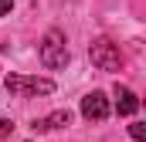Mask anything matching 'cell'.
<instances>
[{
	"label": "cell",
	"mask_w": 146,
	"mask_h": 142,
	"mask_svg": "<svg viewBox=\"0 0 146 142\" xmlns=\"http://www.w3.org/2000/svg\"><path fill=\"white\" fill-rule=\"evenodd\" d=\"M41 61L44 68H65L68 64V47H65V34L61 31H48L41 41Z\"/></svg>",
	"instance_id": "1"
},
{
	"label": "cell",
	"mask_w": 146,
	"mask_h": 142,
	"mask_svg": "<svg viewBox=\"0 0 146 142\" xmlns=\"http://www.w3.org/2000/svg\"><path fill=\"white\" fill-rule=\"evenodd\" d=\"M7 91L10 95H51L54 81L51 78H24V74H7Z\"/></svg>",
	"instance_id": "2"
},
{
	"label": "cell",
	"mask_w": 146,
	"mask_h": 142,
	"mask_svg": "<svg viewBox=\"0 0 146 142\" xmlns=\"http://www.w3.org/2000/svg\"><path fill=\"white\" fill-rule=\"evenodd\" d=\"M88 58H92V64L99 71H119L122 68V54H119V47L112 41H95L88 47Z\"/></svg>",
	"instance_id": "3"
},
{
	"label": "cell",
	"mask_w": 146,
	"mask_h": 142,
	"mask_svg": "<svg viewBox=\"0 0 146 142\" xmlns=\"http://www.w3.org/2000/svg\"><path fill=\"white\" fill-rule=\"evenodd\" d=\"M82 115H85L88 122H106V118H109V98H106L102 91H88V95L82 98Z\"/></svg>",
	"instance_id": "4"
},
{
	"label": "cell",
	"mask_w": 146,
	"mask_h": 142,
	"mask_svg": "<svg viewBox=\"0 0 146 142\" xmlns=\"http://www.w3.org/2000/svg\"><path fill=\"white\" fill-rule=\"evenodd\" d=\"M68 122H72V112H68V108H58V112H51L48 118L34 122V132H48V129H61V125H68Z\"/></svg>",
	"instance_id": "5"
},
{
	"label": "cell",
	"mask_w": 146,
	"mask_h": 142,
	"mask_svg": "<svg viewBox=\"0 0 146 142\" xmlns=\"http://www.w3.org/2000/svg\"><path fill=\"white\" fill-rule=\"evenodd\" d=\"M139 108V98L129 91V88H115V112L119 115H133Z\"/></svg>",
	"instance_id": "6"
},
{
	"label": "cell",
	"mask_w": 146,
	"mask_h": 142,
	"mask_svg": "<svg viewBox=\"0 0 146 142\" xmlns=\"http://www.w3.org/2000/svg\"><path fill=\"white\" fill-rule=\"evenodd\" d=\"M129 135H133L136 142H146V125L143 122H133V125H129Z\"/></svg>",
	"instance_id": "7"
},
{
	"label": "cell",
	"mask_w": 146,
	"mask_h": 142,
	"mask_svg": "<svg viewBox=\"0 0 146 142\" xmlns=\"http://www.w3.org/2000/svg\"><path fill=\"white\" fill-rule=\"evenodd\" d=\"M10 132H14V122H10V118H0V139L10 135Z\"/></svg>",
	"instance_id": "8"
},
{
	"label": "cell",
	"mask_w": 146,
	"mask_h": 142,
	"mask_svg": "<svg viewBox=\"0 0 146 142\" xmlns=\"http://www.w3.org/2000/svg\"><path fill=\"white\" fill-rule=\"evenodd\" d=\"M10 7H14V0H0V17H3V14H10Z\"/></svg>",
	"instance_id": "9"
}]
</instances>
